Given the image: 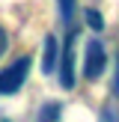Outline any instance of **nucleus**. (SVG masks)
<instances>
[{
  "label": "nucleus",
  "mask_w": 119,
  "mask_h": 122,
  "mask_svg": "<svg viewBox=\"0 0 119 122\" xmlns=\"http://www.w3.org/2000/svg\"><path fill=\"white\" fill-rule=\"evenodd\" d=\"M27 75H30V57L24 54L15 63H9L6 69H0V95H15L24 86Z\"/></svg>",
  "instance_id": "f257e3e1"
},
{
  "label": "nucleus",
  "mask_w": 119,
  "mask_h": 122,
  "mask_svg": "<svg viewBox=\"0 0 119 122\" xmlns=\"http://www.w3.org/2000/svg\"><path fill=\"white\" fill-rule=\"evenodd\" d=\"M107 69V51H104V42L101 39H89L86 42V51H83V75L89 81L101 77Z\"/></svg>",
  "instance_id": "f03ea898"
},
{
  "label": "nucleus",
  "mask_w": 119,
  "mask_h": 122,
  "mask_svg": "<svg viewBox=\"0 0 119 122\" xmlns=\"http://www.w3.org/2000/svg\"><path fill=\"white\" fill-rule=\"evenodd\" d=\"M60 86L74 89V30H69V39L63 48V60H60Z\"/></svg>",
  "instance_id": "7ed1b4c3"
},
{
  "label": "nucleus",
  "mask_w": 119,
  "mask_h": 122,
  "mask_svg": "<svg viewBox=\"0 0 119 122\" xmlns=\"http://www.w3.org/2000/svg\"><path fill=\"white\" fill-rule=\"evenodd\" d=\"M60 60H63V54H60V42H57V36L48 33L45 48H42V71H45V75L60 71Z\"/></svg>",
  "instance_id": "20e7f679"
},
{
  "label": "nucleus",
  "mask_w": 119,
  "mask_h": 122,
  "mask_svg": "<svg viewBox=\"0 0 119 122\" xmlns=\"http://www.w3.org/2000/svg\"><path fill=\"white\" fill-rule=\"evenodd\" d=\"M60 113H63V104H60V101H51V104H45L39 110V119L36 122H57Z\"/></svg>",
  "instance_id": "39448f33"
},
{
  "label": "nucleus",
  "mask_w": 119,
  "mask_h": 122,
  "mask_svg": "<svg viewBox=\"0 0 119 122\" xmlns=\"http://www.w3.org/2000/svg\"><path fill=\"white\" fill-rule=\"evenodd\" d=\"M60 3V18H63V24L71 30V21H74V0H57Z\"/></svg>",
  "instance_id": "423d86ee"
},
{
  "label": "nucleus",
  "mask_w": 119,
  "mask_h": 122,
  "mask_svg": "<svg viewBox=\"0 0 119 122\" xmlns=\"http://www.w3.org/2000/svg\"><path fill=\"white\" fill-rule=\"evenodd\" d=\"M83 18H86V24H89L92 30H101V27H104V21H101V15H98L95 9H86V12H83Z\"/></svg>",
  "instance_id": "0eeeda50"
},
{
  "label": "nucleus",
  "mask_w": 119,
  "mask_h": 122,
  "mask_svg": "<svg viewBox=\"0 0 119 122\" xmlns=\"http://www.w3.org/2000/svg\"><path fill=\"white\" fill-rule=\"evenodd\" d=\"M98 122H119L116 107H113V104H104V107H101V119H98Z\"/></svg>",
  "instance_id": "6e6552de"
},
{
  "label": "nucleus",
  "mask_w": 119,
  "mask_h": 122,
  "mask_svg": "<svg viewBox=\"0 0 119 122\" xmlns=\"http://www.w3.org/2000/svg\"><path fill=\"white\" fill-rule=\"evenodd\" d=\"M6 48H9V36H6V30L0 27V57L6 54Z\"/></svg>",
  "instance_id": "1a4fd4ad"
},
{
  "label": "nucleus",
  "mask_w": 119,
  "mask_h": 122,
  "mask_svg": "<svg viewBox=\"0 0 119 122\" xmlns=\"http://www.w3.org/2000/svg\"><path fill=\"white\" fill-rule=\"evenodd\" d=\"M113 95H119V63H116V77H113Z\"/></svg>",
  "instance_id": "9d476101"
}]
</instances>
